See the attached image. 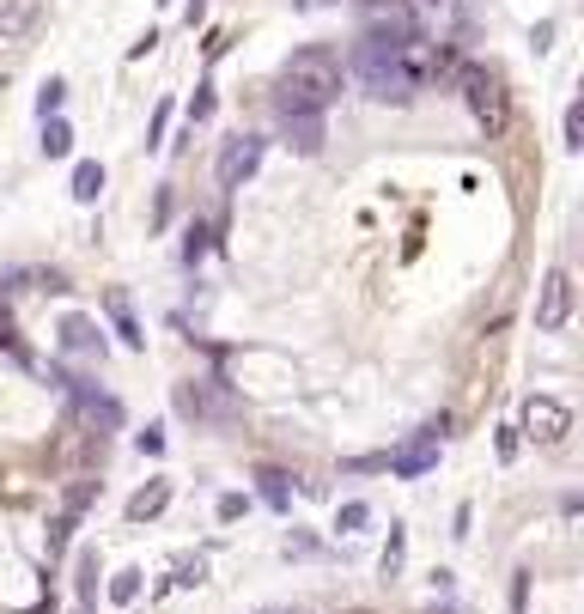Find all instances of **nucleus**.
Instances as JSON below:
<instances>
[{
  "instance_id": "21",
  "label": "nucleus",
  "mask_w": 584,
  "mask_h": 614,
  "mask_svg": "<svg viewBox=\"0 0 584 614\" xmlns=\"http://www.w3.org/2000/svg\"><path fill=\"white\" fill-rule=\"evenodd\" d=\"M365 523H372V505H365V499H347V505L335 511V529H347V535L365 529Z\"/></svg>"
},
{
  "instance_id": "34",
  "label": "nucleus",
  "mask_w": 584,
  "mask_h": 614,
  "mask_svg": "<svg viewBox=\"0 0 584 614\" xmlns=\"http://www.w3.org/2000/svg\"><path fill=\"white\" fill-rule=\"evenodd\" d=\"M201 19H207V0H183V25H189V31H195V25H201Z\"/></svg>"
},
{
  "instance_id": "8",
  "label": "nucleus",
  "mask_w": 584,
  "mask_h": 614,
  "mask_svg": "<svg viewBox=\"0 0 584 614\" xmlns=\"http://www.w3.org/2000/svg\"><path fill=\"white\" fill-rule=\"evenodd\" d=\"M566 323H572V274H566V268H548V280H542V292H536V329L554 335V329H566Z\"/></svg>"
},
{
  "instance_id": "32",
  "label": "nucleus",
  "mask_w": 584,
  "mask_h": 614,
  "mask_svg": "<svg viewBox=\"0 0 584 614\" xmlns=\"http://www.w3.org/2000/svg\"><path fill=\"white\" fill-rule=\"evenodd\" d=\"M518 444H524V438H518V426H499V456H505V463L518 456Z\"/></svg>"
},
{
  "instance_id": "36",
  "label": "nucleus",
  "mask_w": 584,
  "mask_h": 614,
  "mask_svg": "<svg viewBox=\"0 0 584 614\" xmlns=\"http://www.w3.org/2000/svg\"><path fill=\"white\" fill-rule=\"evenodd\" d=\"M280 614H311V608H280Z\"/></svg>"
},
{
  "instance_id": "28",
  "label": "nucleus",
  "mask_w": 584,
  "mask_h": 614,
  "mask_svg": "<svg viewBox=\"0 0 584 614\" xmlns=\"http://www.w3.org/2000/svg\"><path fill=\"white\" fill-rule=\"evenodd\" d=\"M165 128H171V104L153 110V122H146V146H165Z\"/></svg>"
},
{
  "instance_id": "35",
  "label": "nucleus",
  "mask_w": 584,
  "mask_h": 614,
  "mask_svg": "<svg viewBox=\"0 0 584 614\" xmlns=\"http://www.w3.org/2000/svg\"><path fill=\"white\" fill-rule=\"evenodd\" d=\"M292 7H299V13H311V7H323V0H292Z\"/></svg>"
},
{
  "instance_id": "12",
  "label": "nucleus",
  "mask_w": 584,
  "mask_h": 614,
  "mask_svg": "<svg viewBox=\"0 0 584 614\" xmlns=\"http://www.w3.org/2000/svg\"><path fill=\"white\" fill-rule=\"evenodd\" d=\"M280 134H286V146L299 152V159H317V152H323V140H329L323 116H280Z\"/></svg>"
},
{
  "instance_id": "31",
  "label": "nucleus",
  "mask_w": 584,
  "mask_h": 614,
  "mask_svg": "<svg viewBox=\"0 0 584 614\" xmlns=\"http://www.w3.org/2000/svg\"><path fill=\"white\" fill-rule=\"evenodd\" d=\"M244 517V493H226V499H219V523H238Z\"/></svg>"
},
{
  "instance_id": "6",
  "label": "nucleus",
  "mask_w": 584,
  "mask_h": 614,
  "mask_svg": "<svg viewBox=\"0 0 584 614\" xmlns=\"http://www.w3.org/2000/svg\"><path fill=\"white\" fill-rule=\"evenodd\" d=\"M262 152H268L262 134H238V140H226V152H219V189H244V183L262 171Z\"/></svg>"
},
{
  "instance_id": "5",
  "label": "nucleus",
  "mask_w": 584,
  "mask_h": 614,
  "mask_svg": "<svg viewBox=\"0 0 584 614\" xmlns=\"http://www.w3.org/2000/svg\"><path fill=\"white\" fill-rule=\"evenodd\" d=\"M457 80H463V98H469L475 122H481L487 134H505V122H511V104H505V86H499V73H487V67H463Z\"/></svg>"
},
{
  "instance_id": "14",
  "label": "nucleus",
  "mask_w": 584,
  "mask_h": 614,
  "mask_svg": "<svg viewBox=\"0 0 584 614\" xmlns=\"http://www.w3.org/2000/svg\"><path fill=\"white\" fill-rule=\"evenodd\" d=\"M171 505V481H153V487H140L134 499H128V523H153L159 511Z\"/></svg>"
},
{
  "instance_id": "26",
  "label": "nucleus",
  "mask_w": 584,
  "mask_h": 614,
  "mask_svg": "<svg viewBox=\"0 0 584 614\" xmlns=\"http://www.w3.org/2000/svg\"><path fill=\"white\" fill-rule=\"evenodd\" d=\"M134 450H140V456H165V426H146V432H134Z\"/></svg>"
},
{
  "instance_id": "29",
  "label": "nucleus",
  "mask_w": 584,
  "mask_h": 614,
  "mask_svg": "<svg viewBox=\"0 0 584 614\" xmlns=\"http://www.w3.org/2000/svg\"><path fill=\"white\" fill-rule=\"evenodd\" d=\"M73 523H80V517H67V511L55 517V529H49V554H61V548H67V535H73Z\"/></svg>"
},
{
  "instance_id": "16",
  "label": "nucleus",
  "mask_w": 584,
  "mask_h": 614,
  "mask_svg": "<svg viewBox=\"0 0 584 614\" xmlns=\"http://www.w3.org/2000/svg\"><path fill=\"white\" fill-rule=\"evenodd\" d=\"M43 152H49V159H67V152H73V128H67L61 116L43 122Z\"/></svg>"
},
{
  "instance_id": "33",
  "label": "nucleus",
  "mask_w": 584,
  "mask_h": 614,
  "mask_svg": "<svg viewBox=\"0 0 584 614\" xmlns=\"http://www.w3.org/2000/svg\"><path fill=\"white\" fill-rule=\"evenodd\" d=\"M201 572H207V566H201V560H183V566H177V578H171V584H183V590H189V584H201Z\"/></svg>"
},
{
  "instance_id": "3",
  "label": "nucleus",
  "mask_w": 584,
  "mask_h": 614,
  "mask_svg": "<svg viewBox=\"0 0 584 614\" xmlns=\"http://www.w3.org/2000/svg\"><path fill=\"white\" fill-rule=\"evenodd\" d=\"M451 438V414H438V420H426L402 450H390L384 456V469L396 475V481H420V475H432L438 469V444Z\"/></svg>"
},
{
  "instance_id": "15",
  "label": "nucleus",
  "mask_w": 584,
  "mask_h": 614,
  "mask_svg": "<svg viewBox=\"0 0 584 614\" xmlns=\"http://www.w3.org/2000/svg\"><path fill=\"white\" fill-rule=\"evenodd\" d=\"M98 195H104V165H98V159H80V165H73V201L92 207Z\"/></svg>"
},
{
  "instance_id": "1",
  "label": "nucleus",
  "mask_w": 584,
  "mask_h": 614,
  "mask_svg": "<svg viewBox=\"0 0 584 614\" xmlns=\"http://www.w3.org/2000/svg\"><path fill=\"white\" fill-rule=\"evenodd\" d=\"M341 98V61L323 43H305L280 61V80H274V110L280 116H323Z\"/></svg>"
},
{
  "instance_id": "13",
  "label": "nucleus",
  "mask_w": 584,
  "mask_h": 614,
  "mask_svg": "<svg viewBox=\"0 0 584 614\" xmlns=\"http://www.w3.org/2000/svg\"><path fill=\"white\" fill-rule=\"evenodd\" d=\"M256 493H262V505H268V511H280V517L292 511V475H286V469L262 463V469H256Z\"/></svg>"
},
{
  "instance_id": "4",
  "label": "nucleus",
  "mask_w": 584,
  "mask_h": 614,
  "mask_svg": "<svg viewBox=\"0 0 584 614\" xmlns=\"http://www.w3.org/2000/svg\"><path fill=\"white\" fill-rule=\"evenodd\" d=\"M177 414L183 420H207V426H232L244 408H238V396L219 377H207V383H177Z\"/></svg>"
},
{
  "instance_id": "20",
  "label": "nucleus",
  "mask_w": 584,
  "mask_h": 614,
  "mask_svg": "<svg viewBox=\"0 0 584 614\" xmlns=\"http://www.w3.org/2000/svg\"><path fill=\"white\" fill-rule=\"evenodd\" d=\"M201 256H207V225L195 219L189 232H183V268H201Z\"/></svg>"
},
{
  "instance_id": "30",
  "label": "nucleus",
  "mask_w": 584,
  "mask_h": 614,
  "mask_svg": "<svg viewBox=\"0 0 584 614\" xmlns=\"http://www.w3.org/2000/svg\"><path fill=\"white\" fill-rule=\"evenodd\" d=\"M469 523H475V505H457V517H451V542H469Z\"/></svg>"
},
{
  "instance_id": "2",
  "label": "nucleus",
  "mask_w": 584,
  "mask_h": 614,
  "mask_svg": "<svg viewBox=\"0 0 584 614\" xmlns=\"http://www.w3.org/2000/svg\"><path fill=\"white\" fill-rule=\"evenodd\" d=\"M353 73H359L365 98H378V104H414L420 86H426V67H414L408 55H384L372 43L353 49Z\"/></svg>"
},
{
  "instance_id": "10",
  "label": "nucleus",
  "mask_w": 584,
  "mask_h": 614,
  "mask_svg": "<svg viewBox=\"0 0 584 614\" xmlns=\"http://www.w3.org/2000/svg\"><path fill=\"white\" fill-rule=\"evenodd\" d=\"M104 317H110V329H116V341H122V347H134V353L146 347V329H140V317H134V304H128V292H122V286H110V292H104Z\"/></svg>"
},
{
  "instance_id": "17",
  "label": "nucleus",
  "mask_w": 584,
  "mask_h": 614,
  "mask_svg": "<svg viewBox=\"0 0 584 614\" xmlns=\"http://www.w3.org/2000/svg\"><path fill=\"white\" fill-rule=\"evenodd\" d=\"M402 560H408V529H402V523H390V542H384V560H378V566H384V578H396V572H402Z\"/></svg>"
},
{
  "instance_id": "11",
  "label": "nucleus",
  "mask_w": 584,
  "mask_h": 614,
  "mask_svg": "<svg viewBox=\"0 0 584 614\" xmlns=\"http://www.w3.org/2000/svg\"><path fill=\"white\" fill-rule=\"evenodd\" d=\"M61 353L73 359H104V329L92 317H61Z\"/></svg>"
},
{
  "instance_id": "7",
  "label": "nucleus",
  "mask_w": 584,
  "mask_h": 614,
  "mask_svg": "<svg viewBox=\"0 0 584 614\" xmlns=\"http://www.w3.org/2000/svg\"><path fill=\"white\" fill-rule=\"evenodd\" d=\"M566 432H572V408H566V402H554V396H530V402H524V426H518V438L560 444Z\"/></svg>"
},
{
  "instance_id": "25",
  "label": "nucleus",
  "mask_w": 584,
  "mask_h": 614,
  "mask_svg": "<svg viewBox=\"0 0 584 614\" xmlns=\"http://www.w3.org/2000/svg\"><path fill=\"white\" fill-rule=\"evenodd\" d=\"M0 347H7L13 359H31V353H25V341H19V329H13V317H7V304H0Z\"/></svg>"
},
{
  "instance_id": "24",
  "label": "nucleus",
  "mask_w": 584,
  "mask_h": 614,
  "mask_svg": "<svg viewBox=\"0 0 584 614\" xmlns=\"http://www.w3.org/2000/svg\"><path fill=\"white\" fill-rule=\"evenodd\" d=\"M201 122H213V86H195V98H189V134Z\"/></svg>"
},
{
  "instance_id": "9",
  "label": "nucleus",
  "mask_w": 584,
  "mask_h": 614,
  "mask_svg": "<svg viewBox=\"0 0 584 614\" xmlns=\"http://www.w3.org/2000/svg\"><path fill=\"white\" fill-rule=\"evenodd\" d=\"M43 31V0H0V43H31Z\"/></svg>"
},
{
  "instance_id": "19",
  "label": "nucleus",
  "mask_w": 584,
  "mask_h": 614,
  "mask_svg": "<svg viewBox=\"0 0 584 614\" xmlns=\"http://www.w3.org/2000/svg\"><path fill=\"white\" fill-rule=\"evenodd\" d=\"M280 554H286V560H317V554H323V542H317V535H305V529H292Z\"/></svg>"
},
{
  "instance_id": "27",
  "label": "nucleus",
  "mask_w": 584,
  "mask_h": 614,
  "mask_svg": "<svg viewBox=\"0 0 584 614\" xmlns=\"http://www.w3.org/2000/svg\"><path fill=\"white\" fill-rule=\"evenodd\" d=\"M566 146H584V104H566Z\"/></svg>"
},
{
  "instance_id": "22",
  "label": "nucleus",
  "mask_w": 584,
  "mask_h": 614,
  "mask_svg": "<svg viewBox=\"0 0 584 614\" xmlns=\"http://www.w3.org/2000/svg\"><path fill=\"white\" fill-rule=\"evenodd\" d=\"M61 104H67V86H61V80H43V92H37V116L49 122V116H61Z\"/></svg>"
},
{
  "instance_id": "23",
  "label": "nucleus",
  "mask_w": 584,
  "mask_h": 614,
  "mask_svg": "<svg viewBox=\"0 0 584 614\" xmlns=\"http://www.w3.org/2000/svg\"><path fill=\"white\" fill-rule=\"evenodd\" d=\"M98 602V554H80V608Z\"/></svg>"
},
{
  "instance_id": "18",
  "label": "nucleus",
  "mask_w": 584,
  "mask_h": 614,
  "mask_svg": "<svg viewBox=\"0 0 584 614\" xmlns=\"http://www.w3.org/2000/svg\"><path fill=\"white\" fill-rule=\"evenodd\" d=\"M110 602H122V608L140 602V572H134V566H122V572L110 578Z\"/></svg>"
}]
</instances>
